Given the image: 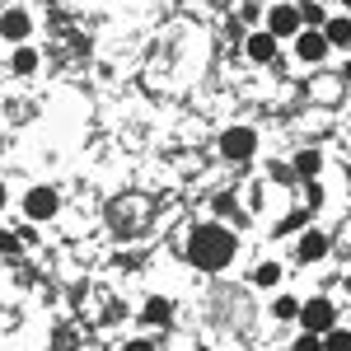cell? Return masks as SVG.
Listing matches in <instances>:
<instances>
[{
	"instance_id": "cell-1",
	"label": "cell",
	"mask_w": 351,
	"mask_h": 351,
	"mask_svg": "<svg viewBox=\"0 0 351 351\" xmlns=\"http://www.w3.org/2000/svg\"><path fill=\"white\" fill-rule=\"evenodd\" d=\"M239 253V239L225 230V225H197L188 234V263L202 271H220L230 267V258Z\"/></svg>"
},
{
	"instance_id": "cell-2",
	"label": "cell",
	"mask_w": 351,
	"mask_h": 351,
	"mask_svg": "<svg viewBox=\"0 0 351 351\" xmlns=\"http://www.w3.org/2000/svg\"><path fill=\"white\" fill-rule=\"evenodd\" d=\"M300 328H304V332H319V337H324L328 328H337V309H332V300H304V304H300Z\"/></svg>"
},
{
	"instance_id": "cell-3",
	"label": "cell",
	"mask_w": 351,
	"mask_h": 351,
	"mask_svg": "<svg viewBox=\"0 0 351 351\" xmlns=\"http://www.w3.org/2000/svg\"><path fill=\"white\" fill-rule=\"evenodd\" d=\"M220 150H225V160H248L258 150V136L248 132V127H230L225 141H220Z\"/></svg>"
},
{
	"instance_id": "cell-4",
	"label": "cell",
	"mask_w": 351,
	"mask_h": 351,
	"mask_svg": "<svg viewBox=\"0 0 351 351\" xmlns=\"http://www.w3.org/2000/svg\"><path fill=\"white\" fill-rule=\"evenodd\" d=\"M24 216H28V220H52V216H56V192H52V188H28Z\"/></svg>"
},
{
	"instance_id": "cell-5",
	"label": "cell",
	"mask_w": 351,
	"mask_h": 351,
	"mask_svg": "<svg viewBox=\"0 0 351 351\" xmlns=\"http://www.w3.org/2000/svg\"><path fill=\"white\" fill-rule=\"evenodd\" d=\"M267 33L271 38H295L300 33V10L295 5H276L267 14Z\"/></svg>"
},
{
	"instance_id": "cell-6",
	"label": "cell",
	"mask_w": 351,
	"mask_h": 351,
	"mask_svg": "<svg viewBox=\"0 0 351 351\" xmlns=\"http://www.w3.org/2000/svg\"><path fill=\"white\" fill-rule=\"evenodd\" d=\"M295 52H300V61H324L328 56V38L319 33V28H300L295 33Z\"/></svg>"
},
{
	"instance_id": "cell-7",
	"label": "cell",
	"mask_w": 351,
	"mask_h": 351,
	"mask_svg": "<svg viewBox=\"0 0 351 351\" xmlns=\"http://www.w3.org/2000/svg\"><path fill=\"white\" fill-rule=\"evenodd\" d=\"M33 19H28V10H5L0 14V38H10V43H24Z\"/></svg>"
},
{
	"instance_id": "cell-8",
	"label": "cell",
	"mask_w": 351,
	"mask_h": 351,
	"mask_svg": "<svg viewBox=\"0 0 351 351\" xmlns=\"http://www.w3.org/2000/svg\"><path fill=\"white\" fill-rule=\"evenodd\" d=\"M243 52L253 56V61H271V56H276V38H271V33H253V38L243 43Z\"/></svg>"
},
{
	"instance_id": "cell-9",
	"label": "cell",
	"mask_w": 351,
	"mask_h": 351,
	"mask_svg": "<svg viewBox=\"0 0 351 351\" xmlns=\"http://www.w3.org/2000/svg\"><path fill=\"white\" fill-rule=\"evenodd\" d=\"M328 47H351V19H324Z\"/></svg>"
},
{
	"instance_id": "cell-10",
	"label": "cell",
	"mask_w": 351,
	"mask_h": 351,
	"mask_svg": "<svg viewBox=\"0 0 351 351\" xmlns=\"http://www.w3.org/2000/svg\"><path fill=\"white\" fill-rule=\"evenodd\" d=\"M324 253H328V239H324V234H304V239H300V248H295L300 263H319Z\"/></svg>"
},
{
	"instance_id": "cell-11",
	"label": "cell",
	"mask_w": 351,
	"mask_h": 351,
	"mask_svg": "<svg viewBox=\"0 0 351 351\" xmlns=\"http://www.w3.org/2000/svg\"><path fill=\"white\" fill-rule=\"evenodd\" d=\"M324 351H351V332L347 328H328L324 332Z\"/></svg>"
},
{
	"instance_id": "cell-12",
	"label": "cell",
	"mask_w": 351,
	"mask_h": 351,
	"mask_svg": "<svg viewBox=\"0 0 351 351\" xmlns=\"http://www.w3.org/2000/svg\"><path fill=\"white\" fill-rule=\"evenodd\" d=\"M319 150H304V155H295V173L300 178H314V173H319Z\"/></svg>"
},
{
	"instance_id": "cell-13",
	"label": "cell",
	"mask_w": 351,
	"mask_h": 351,
	"mask_svg": "<svg viewBox=\"0 0 351 351\" xmlns=\"http://www.w3.org/2000/svg\"><path fill=\"white\" fill-rule=\"evenodd\" d=\"M14 71H19V75H33V71H38V52H33V47H19V52H14Z\"/></svg>"
},
{
	"instance_id": "cell-14",
	"label": "cell",
	"mask_w": 351,
	"mask_h": 351,
	"mask_svg": "<svg viewBox=\"0 0 351 351\" xmlns=\"http://www.w3.org/2000/svg\"><path fill=\"white\" fill-rule=\"evenodd\" d=\"M271 314H276V319H300V300L295 295H281L276 304H271Z\"/></svg>"
},
{
	"instance_id": "cell-15",
	"label": "cell",
	"mask_w": 351,
	"mask_h": 351,
	"mask_svg": "<svg viewBox=\"0 0 351 351\" xmlns=\"http://www.w3.org/2000/svg\"><path fill=\"white\" fill-rule=\"evenodd\" d=\"M145 319H150V324H164V319H169V300H150V304H145Z\"/></svg>"
},
{
	"instance_id": "cell-16",
	"label": "cell",
	"mask_w": 351,
	"mask_h": 351,
	"mask_svg": "<svg viewBox=\"0 0 351 351\" xmlns=\"http://www.w3.org/2000/svg\"><path fill=\"white\" fill-rule=\"evenodd\" d=\"M295 351H324V337H319V332H300Z\"/></svg>"
},
{
	"instance_id": "cell-17",
	"label": "cell",
	"mask_w": 351,
	"mask_h": 351,
	"mask_svg": "<svg viewBox=\"0 0 351 351\" xmlns=\"http://www.w3.org/2000/svg\"><path fill=\"white\" fill-rule=\"evenodd\" d=\"M253 276H258V286H276V276H281V267H276V263H263V267L253 271Z\"/></svg>"
},
{
	"instance_id": "cell-18",
	"label": "cell",
	"mask_w": 351,
	"mask_h": 351,
	"mask_svg": "<svg viewBox=\"0 0 351 351\" xmlns=\"http://www.w3.org/2000/svg\"><path fill=\"white\" fill-rule=\"evenodd\" d=\"M304 24H324V10L319 5H300V28Z\"/></svg>"
},
{
	"instance_id": "cell-19",
	"label": "cell",
	"mask_w": 351,
	"mask_h": 351,
	"mask_svg": "<svg viewBox=\"0 0 351 351\" xmlns=\"http://www.w3.org/2000/svg\"><path fill=\"white\" fill-rule=\"evenodd\" d=\"M14 248H19V239H14V234H0V253H14Z\"/></svg>"
},
{
	"instance_id": "cell-20",
	"label": "cell",
	"mask_w": 351,
	"mask_h": 351,
	"mask_svg": "<svg viewBox=\"0 0 351 351\" xmlns=\"http://www.w3.org/2000/svg\"><path fill=\"white\" fill-rule=\"evenodd\" d=\"M122 351H155V347H150L145 337H136V342H127V347H122Z\"/></svg>"
},
{
	"instance_id": "cell-21",
	"label": "cell",
	"mask_w": 351,
	"mask_h": 351,
	"mask_svg": "<svg viewBox=\"0 0 351 351\" xmlns=\"http://www.w3.org/2000/svg\"><path fill=\"white\" fill-rule=\"evenodd\" d=\"M0 206H5V188H0Z\"/></svg>"
},
{
	"instance_id": "cell-22",
	"label": "cell",
	"mask_w": 351,
	"mask_h": 351,
	"mask_svg": "<svg viewBox=\"0 0 351 351\" xmlns=\"http://www.w3.org/2000/svg\"><path fill=\"white\" fill-rule=\"evenodd\" d=\"M347 80H351V61H347Z\"/></svg>"
},
{
	"instance_id": "cell-23",
	"label": "cell",
	"mask_w": 351,
	"mask_h": 351,
	"mask_svg": "<svg viewBox=\"0 0 351 351\" xmlns=\"http://www.w3.org/2000/svg\"><path fill=\"white\" fill-rule=\"evenodd\" d=\"M342 5H351V0H342Z\"/></svg>"
}]
</instances>
